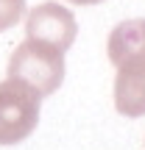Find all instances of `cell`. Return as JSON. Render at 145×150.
I'll return each mask as SVG.
<instances>
[{"mask_svg":"<svg viewBox=\"0 0 145 150\" xmlns=\"http://www.w3.org/2000/svg\"><path fill=\"white\" fill-rule=\"evenodd\" d=\"M42 97L14 78L0 81V145L25 142L36 131Z\"/></svg>","mask_w":145,"mask_h":150,"instance_id":"3","label":"cell"},{"mask_svg":"<svg viewBox=\"0 0 145 150\" xmlns=\"http://www.w3.org/2000/svg\"><path fill=\"white\" fill-rule=\"evenodd\" d=\"M25 33H28L25 39H36V42H45L50 47L67 53L73 47V42H75L78 22H75L70 8H64L59 3H42V6L28 11Z\"/></svg>","mask_w":145,"mask_h":150,"instance_id":"4","label":"cell"},{"mask_svg":"<svg viewBox=\"0 0 145 150\" xmlns=\"http://www.w3.org/2000/svg\"><path fill=\"white\" fill-rule=\"evenodd\" d=\"M109 61L114 64V108L123 117H145V20H123L109 33Z\"/></svg>","mask_w":145,"mask_h":150,"instance_id":"1","label":"cell"},{"mask_svg":"<svg viewBox=\"0 0 145 150\" xmlns=\"http://www.w3.org/2000/svg\"><path fill=\"white\" fill-rule=\"evenodd\" d=\"M25 14V0H0V31H9Z\"/></svg>","mask_w":145,"mask_h":150,"instance_id":"5","label":"cell"},{"mask_svg":"<svg viewBox=\"0 0 145 150\" xmlns=\"http://www.w3.org/2000/svg\"><path fill=\"white\" fill-rule=\"evenodd\" d=\"M9 78L25 83L39 97H50L64 81V53L45 42L25 39L9 59Z\"/></svg>","mask_w":145,"mask_h":150,"instance_id":"2","label":"cell"},{"mask_svg":"<svg viewBox=\"0 0 145 150\" xmlns=\"http://www.w3.org/2000/svg\"><path fill=\"white\" fill-rule=\"evenodd\" d=\"M75 6H95V3H103V0H70Z\"/></svg>","mask_w":145,"mask_h":150,"instance_id":"6","label":"cell"}]
</instances>
